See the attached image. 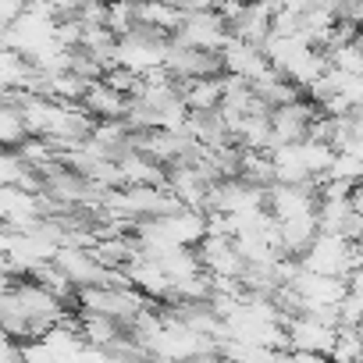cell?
<instances>
[{
  "label": "cell",
  "instance_id": "5b68a950",
  "mask_svg": "<svg viewBox=\"0 0 363 363\" xmlns=\"http://www.w3.org/2000/svg\"><path fill=\"white\" fill-rule=\"evenodd\" d=\"M182 100L189 104V111H211L221 107L225 100V75H203V79H178Z\"/></svg>",
  "mask_w": 363,
  "mask_h": 363
},
{
  "label": "cell",
  "instance_id": "277c9868",
  "mask_svg": "<svg viewBox=\"0 0 363 363\" xmlns=\"http://www.w3.org/2000/svg\"><path fill=\"white\" fill-rule=\"evenodd\" d=\"M289 335H292V349H303V352H317V356H331L335 352V342H338V328L310 317V313H299V317H289L285 320Z\"/></svg>",
  "mask_w": 363,
  "mask_h": 363
},
{
  "label": "cell",
  "instance_id": "6da1fadb",
  "mask_svg": "<svg viewBox=\"0 0 363 363\" xmlns=\"http://www.w3.org/2000/svg\"><path fill=\"white\" fill-rule=\"evenodd\" d=\"M178 79H203V75H225L228 65H225V54L221 50H207V47H189L171 36V47H167V61H164Z\"/></svg>",
  "mask_w": 363,
  "mask_h": 363
},
{
  "label": "cell",
  "instance_id": "ba28073f",
  "mask_svg": "<svg viewBox=\"0 0 363 363\" xmlns=\"http://www.w3.org/2000/svg\"><path fill=\"white\" fill-rule=\"evenodd\" d=\"M239 178L242 182H250V186H274L278 182V167H274V157H271V150H250L246 146V153H242V167H239Z\"/></svg>",
  "mask_w": 363,
  "mask_h": 363
},
{
  "label": "cell",
  "instance_id": "d6986e66",
  "mask_svg": "<svg viewBox=\"0 0 363 363\" xmlns=\"http://www.w3.org/2000/svg\"><path fill=\"white\" fill-rule=\"evenodd\" d=\"M29 8V0H0V26H15Z\"/></svg>",
  "mask_w": 363,
  "mask_h": 363
},
{
  "label": "cell",
  "instance_id": "7c38bea8",
  "mask_svg": "<svg viewBox=\"0 0 363 363\" xmlns=\"http://www.w3.org/2000/svg\"><path fill=\"white\" fill-rule=\"evenodd\" d=\"M29 135H33L29 121H26V114L18 107H4V111H0V139H4L8 150H18Z\"/></svg>",
  "mask_w": 363,
  "mask_h": 363
},
{
  "label": "cell",
  "instance_id": "9c48e42d",
  "mask_svg": "<svg viewBox=\"0 0 363 363\" xmlns=\"http://www.w3.org/2000/svg\"><path fill=\"white\" fill-rule=\"evenodd\" d=\"M82 47H86L96 61H104L107 72H111V68L118 65V54H121V36H118L111 26H86Z\"/></svg>",
  "mask_w": 363,
  "mask_h": 363
},
{
  "label": "cell",
  "instance_id": "44dd1931",
  "mask_svg": "<svg viewBox=\"0 0 363 363\" xmlns=\"http://www.w3.org/2000/svg\"><path fill=\"white\" fill-rule=\"evenodd\" d=\"M349 200H352V207L363 214V178L356 182V186H352V196H349Z\"/></svg>",
  "mask_w": 363,
  "mask_h": 363
},
{
  "label": "cell",
  "instance_id": "5bb4252c",
  "mask_svg": "<svg viewBox=\"0 0 363 363\" xmlns=\"http://www.w3.org/2000/svg\"><path fill=\"white\" fill-rule=\"evenodd\" d=\"M352 214V200H320L317 203V221H320V232H338L342 235V225L345 218Z\"/></svg>",
  "mask_w": 363,
  "mask_h": 363
},
{
  "label": "cell",
  "instance_id": "7402d4cb",
  "mask_svg": "<svg viewBox=\"0 0 363 363\" xmlns=\"http://www.w3.org/2000/svg\"><path fill=\"white\" fill-rule=\"evenodd\" d=\"M359 242H363V235H359Z\"/></svg>",
  "mask_w": 363,
  "mask_h": 363
},
{
  "label": "cell",
  "instance_id": "3957f363",
  "mask_svg": "<svg viewBox=\"0 0 363 363\" xmlns=\"http://www.w3.org/2000/svg\"><path fill=\"white\" fill-rule=\"evenodd\" d=\"M196 253H200L203 271H211V274H232V278H239L242 267H246V257L239 253L235 235H203L196 242Z\"/></svg>",
  "mask_w": 363,
  "mask_h": 363
},
{
  "label": "cell",
  "instance_id": "52a82bcc",
  "mask_svg": "<svg viewBox=\"0 0 363 363\" xmlns=\"http://www.w3.org/2000/svg\"><path fill=\"white\" fill-rule=\"evenodd\" d=\"M271 157H274V167H278V182H285V186H303V182L313 178V171H310L306 160H303V143L274 146Z\"/></svg>",
  "mask_w": 363,
  "mask_h": 363
},
{
  "label": "cell",
  "instance_id": "e0dca14e",
  "mask_svg": "<svg viewBox=\"0 0 363 363\" xmlns=\"http://www.w3.org/2000/svg\"><path fill=\"white\" fill-rule=\"evenodd\" d=\"M54 40H57L61 47H82V40H86V22H82L79 15H61V18H54Z\"/></svg>",
  "mask_w": 363,
  "mask_h": 363
},
{
  "label": "cell",
  "instance_id": "8fae6325",
  "mask_svg": "<svg viewBox=\"0 0 363 363\" xmlns=\"http://www.w3.org/2000/svg\"><path fill=\"white\" fill-rule=\"evenodd\" d=\"M89 93V79L75 75V72H54L50 79V96L54 100H65V104H82Z\"/></svg>",
  "mask_w": 363,
  "mask_h": 363
},
{
  "label": "cell",
  "instance_id": "9a60e30c",
  "mask_svg": "<svg viewBox=\"0 0 363 363\" xmlns=\"http://www.w3.org/2000/svg\"><path fill=\"white\" fill-rule=\"evenodd\" d=\"M335 157H338V150H335L331 143L303 139V160H306V167H310L313 174H328V171H331V164H335Z\"/></svg>",
  "mask_w": 363,
  "mask_h": 363
},
{
  "label": "cell",
  "instance_id": "8992f818",
  "mask_svg": "<svg viewBox=\"0 0 363 363\" xmlns=\"http://www.w3.org/2000/svg\"><path fill=\"white\" fill-rule=\"evenodd\" d=\"M82 107L89 114H96V118H125L128 96L121 89H114L107 79H96V82H89V93H86Z\"/></svg>",
  "mask_w": 363,
  "mask_h": 363
},
{
  "label": "cell",
  "instance_id": "ffe728a7",
  "mask_svg": "<svg viewBox=\"0 0 363 363\" xmlns=\"http://www.w3.org/2000/svg\"><path fill=\"white\" fill-rule=\"evenodd\" d=\"M54 4H57V18H61V15H79L86 0H54Z\"/></svg>",
  "mask_w": 363,
  "mask_h": 363
},
{
  "label": "cell",
  "instance_id": "7a4b0ae2",
  "mask_svg": "<svg viewBox=\"0 0 363 363\" xmlns=\"http://www.w3.org/2000/svg\"><path fill=\"white\" fill-rule=\"evenodd\" d=\"M228 36H232V26L218 8L214 11H186V22L174 33V40L189 43V47H207V50H221Z\"/></svg>",
  "mask_w": 363,
  "mask_h": 363
},
{
  "label": "cell",
  "instance_id": "ac0fdd59",
  "mask_svg": "<svg viewBox=\"0 0 363 363\" xmlns=\"http://www.w3.org/2000/svg\"><path fill=\"white\" fill-rule=\"evenodd\" d=\"M79 18L86 26H107L111 22V0H86L79 8Z\"/></svg>",
  "mask_w": 363,
  "mask_h": 363
},
{
  "label": "cell",
  "instance_id": "30bf717a",
  "mask_svg": "<svg viewBox=\"0 0 363 363\" xmlns=\"http://www.w3.org/2000/svg\"><path fill=\"white\" fill-rule=\"evenodd\" d=\"M235 135H239V143L250 146V150H271V139H274L271 114H246V118L235 125Z\"/></svg>",
  "mask_w": 363,
  "mask_h": 363
},
{
  "label": "cell",
  "instance_id": "4fadbf2b",
  "mask_svg": "<svg viewBox=\"0 0 363 363\" xmlns=\"http://www.w3.org/2000/svg\"><path fill=\"white\" fill-rule=\"evenodd\" d=\"M125 121H128V128H160V125H164V114H160L146 96H128Z\"/></svg>",
  "mask_w": 363,
  "mask_h": 363
},
{
  "label": "cell",
  "instance_id": "2e32d148",
  "mask_svg": "<svg viewBox=\"0 0 363 363\" xmlns=\"http://www.w3.org/2000/svg\"><path fill=\"white\" fill-rule=\"evenodd\" d=\"M68 72H75V75H82V79L96 82V79H104V75H107V65H104V61H96L86 47H68Z\"/></svg>",
  "mask_w": 363,
  "mask_h": 363
}]
</instances>
